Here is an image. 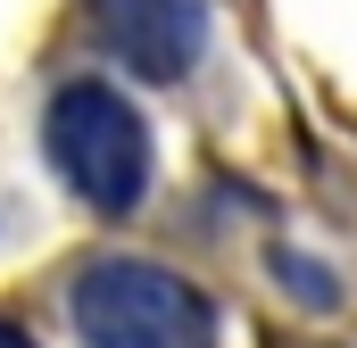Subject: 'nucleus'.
Masks as SVG:
<instances>
[{
	"mask_svg": "<svg viewBox=\"0 0 357 348\" xmlns=\"http://www.w3.org/2000/svg\"><path fill=\"white\" fill-rule=\"evenodd\" d=\"M67 307L84 348H216V307L150 258H91Z\"/></svg>",
	"mask_w": 357,
	"mask_h": 348,
	"instance_id": "2",
	"label": "nucleus"
},
{
	"mask_svg": "<svg viewBox=\"0 0 357 348\" xmlns=\"http://www.w3.org/2000/svg\"><path fill=\"white\" fill-rule=\"evenodd\" d=\"M42 150L91 216H133L150 199V174H158L150 125L116 84H59L50 116H42Z\"/></svg>",
	"mask_w": 357,
	"mask_h": 348,
	"instance_id": "1",
	"label": "nucleus"
},
{
	"mask_svg": "<svg viewBox=\"0 0 357 348\" xmlns=\"http://www.w3.org/2000/svg\"><path fill=\"white\" fill-rule=\"evenodd\" d=\"M0 348H33V340H25V332H17V324H0Z\"/></svg>",
	"mask_w": 357,
	"mask_h": 348,
	"instance_id": "4",
	"label": "nucleus"
},
{
	"mask_svg": "<svg viewBox=\"0 0 357 348\" xmlns=\"http://www.w3.org/2000/svg\"><path fill=\"white\" fill-rule=\"evenodd\" d=\"M91 25L142 84H183L208 50V0H91Z\"/></svg>",
	"mask_w": 357,
	"mask_h": 348,
	"instance_id": "3",
	"label": "nucleus"
}]
</instances>
